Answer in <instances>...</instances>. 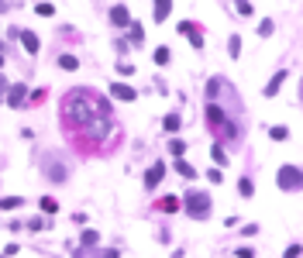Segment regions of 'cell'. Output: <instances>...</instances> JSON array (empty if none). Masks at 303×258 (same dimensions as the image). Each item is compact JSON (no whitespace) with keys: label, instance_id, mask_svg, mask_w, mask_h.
Segmentation results:
<instances>
[{"label":"cell","instance_id":"18","mask_svg":"<svg viewBox=\"0 0 303 258\" xmlns=\"http://www.w3.org/2000/svg\"><path fill=\"white\" fill-rule=\"evenodd\" d=\"M179 207H183L179 196H162V200H159V210H162V213H176Z\"/></svg>","mask_w":303,"mask_h":258},{"label":"cell","instance_id":"3","mask_svg":"<svg viewBox=\"0 0 303 258\" xmlns=\"http://www.w3.org/2000/svg\"><path fill=\"white\" fill-rule=\"evenodd\" d=\"M189 220H207L210 213H214V200H210V193H203V190H189L186 196H183V207H179Z\"/></svg>","mask_w":303,"mask_h":258},{"label":"cell","instance_id":"32","mask_svg":"<svg viewBox=\"0 0 303 258\" xmlns=\"http://www.w3.org/2000/svg\"><path fill=\"white\" fill-rule=\"evenodd\" d=\"M235 7H238L241 17H252V14H255V11H252V0H235Z\"/></svg>","mask_w":303,"mask_h":258},{"label":"cell","instance_id":"24","mask_svg":"<svg viewBox=\"0 0 303 258\" xmlns=\"http://www.w3.org/2000/svg\"><path fill=\"white\" fill-rule=\"evenodd\" d=\"M59 69L76 72V69H80V59H76V55H59Z\"/></svg>","mask_w":303,"mask_h":258},{"label":"cell","instance_id":"36","mask_svg":"<svg viewBox=\"0 0 303 258\" xmlns=\"http://www.w3.org/2000/svg\"><path fill=\"white\" fill-rule=\"evenodd\" d=\"M118 72H121V76H131V72H135V65H131V62H124V59H121V62H118Z\"/></svg>","mask_w":303,"mask_h":258},{"label":"cell","instance_id":"10","mask_svg":"<svg viewBox=\"0 0 303 258\" xmlns=\"http://www.w3.org/2000/svg\"><path fill=\"white\" fill-rule=\"evenodd\" d=\"M166 176V162H152V169L145 172V190H155Z\"/></svg>","mask_w":303,"mask_h":258},{"label":"cell","instance_id":"35","mask_svg":"<svg viewBox=\"0 0 303 258\" xmlns=\"http://www.w3.org/2000/svg\"><path fill=\"white\" fill-rule=\"evenodd\" d=\"M207 179L214 182V186H220V182H224V172H220V169H210V172H207Z\"/></svg>","mask_w":303,"mask_h":258},{"label":"cell","instance_id":"12","mask_svg":"<svg viewBox=\"0 0 303 258\" xmlns=\"http://www.w3.org/2000/svg\"><path fill=\"white\" fill-rule=\"evenodd\" d=\"M17 38H21V45H24L28 55H38V52H42V42H38L34 31H17Z\"/></svg>","mask_w":303,"mask_h":258},{"label":"cell","instance_id":"1","mask_svg":"<svg viewBox=\"0 0 303 258\" xmlns=\"http://www.w3.org/2000/svg\"><path fill=\"white\" fill-rule=\"evenodd\" d=\"M93 110H97V100L90 97V90H72L69 97H66V103H62V117H66V124H76V128H83L90 117H93Z\"/></svg>","mask_w":303,"mask_h":258},{"label":"cell","instance_id":"44","mask_svg":"<svg viewBox=\"0 0 303 258\" xmlns=\"http://www.w3.org/2000/svg\"><path fill=\"white\" fill-rule=\"evenodd\" d=\"M0 258H4V255H0Z\"/></svg>","mask_w":303,"mask_h":258},{"label":"cell","instance_id":"4","mask_svg":"<svg viewBox=\"0 0 303 258\" xmlns=\"http://www.w3.org/2000/svg\"><path fill=\"white\" fill-rule=\"evenodd\" d=\"M42 176H45L49 182H66V179H69V165H66L55 152H45V155H42Z\"/></svg>","mask_w":303,"mask_h":258},{"label":"cell","instance_id":"21","mask_svg":"<svg viewBox=\"0 0 303 258\" xmlns=\"http://www.w3.org/2000/svg\"><path fill=\"white\" fill-rule=\"evenodd\" d=\"M210 155H214L217 169H224L227 162H231V155H227V152H224V145H217V141H214V148H210Z\"/></svg>","mask_w":303,"mask_h":258},{"label":"cell","instance_id":"15","mask_svg":"<svg viewBox=\"0 0 303 258\" xmlns=\"http://www.w3.org/2000/svg\"><path fill=\"white\" fill-rule=\"evenodd\" d=\"M162 128H166L169 134H176V131L183 128V114H179V110H172V114H166V121H162Z\"/></svg>","mask_w":303,"mask_h":258},{"label":"cell","instance_id":"26","mask_svg":"<svg viewBox=\"0 0 303 258\" xmlns=\"http://www.w3.org/2000/svg\"><path fill=\"white\" fill-rule=\"evenodd\" d=\"M238 193H241V196H245V200H248V196H252V193H255V182H252V179H248V176H241V179H238Z\"/></svg>","mask_w":303,"mask_h":258},{"label":"cell","instance_id":"31","mask_svg":"<svg viewBox=\"0 0 303 258\" xmlns=\"http://www.w3.org/2000/svg\"><path fill=\"white\" fill-rule=\"evenodd\" d=\"M272 31H276V24L265 17V21H258V38H272Z\"/></svg>","mask_w":303,"mask_h":258},{"label":"cell","instance_id":"22","mask_svg":"<svg viewBox=\"0 0 303 258\" xmlns=\"http://www.w3.org/2000/svg\"><path fill=\"white\" fill-rule=\"evenodd\" d=\"M172 11V0H155V24H162Z\"/></svg>","mask_w":303,"mask_h":258},{"label":"cell","instance_id":"37","mask_svg":"<svg viewBox=\"0 0 303 258\" xmlns=\"http://www.w3.org/2000/svg\"><path fill=\"white\" fill-rule=\"evenodd\" d=\"M17 251H21V248H17V241H11V244H7V248H4V251H0V255H4V258H14V255H17Z\"/></svg>","mask_w":303,"mask_h":258},{"label":"cell","instance_id":"14","mask_svg":"<svg viewBox=\"0 0 303 258\" xmlns=\"http://www.w3.org/2000/svg\"><path fill=\"white\" fill-rule=\"evenodd\" d=\"M24 227H28V231H34V234L52 231V217H31V220H24Z\"/></svg>","mask_w":303,"mask_h":258},{"label":"cell","instance_id":"43","mask_svg":"<svg viewBox=\"0 0 303 258\" xmlns=\"http://www.w3.org/2000/svg\"><path fill=\"white\" fill-rule=\"evenodd\" d=\"M0 69H4V52H0Z\"/></svg>","mask_w":303,"mask_h":258},{"label":"cell","instance_id":"40","mask_svg":"<svg viewBox=\"0 0 303 258\" xmlns=\"http://www.w3.org/2000/svg\"><path fill=\"white\" fill-rule=\"evenodd\" d=\"M235 258H255V251H252V248H238Z\"/></svg>","mask_w":303,"mask_h":258},{"label":"cell","instance_id":"23","mask_svg":"<svg viewBox=\"0 0 303 258\" xmlns=\"http://www.w3.org/2000/svg\"><path fill=\"white\" fill-rule=\"evenodd\" d=\"M176 176H183V179H197V169L189 165L186 159H176Z\"/></svg>","mask_w":303,"mask_h":258},{"label":"cell","instance_id":"11","mask_svg":"<svg viewBox=\"0 0 303 258\" xmlns=\"http://www.w3.org/2000/svg\"><path fill=\"white\" fill-rule=\"evenodd\" d=\"M286 80H289V69H279V72H276V76H272L269 83H265V90H262V97H276V93L283 90V83H286Z\"/></svg>","mask_w":303,"mask_h":258},{"label":"cell","instance_id":"6","mask_svg":"<svg viewBox=\"0 0 303 258\" xmlns=\"http://www.w3.org/2000/svg\"><path fill=\"white\" fill-rule=\"evenodd\" d=\"M4 103H7V107H24V103H28V86H24V83H11L7 93H4Z\"/></svg>","mask_w":303,"mask_h":258},{"label":"cell","instance_id":"38","mask_svg":"<svg viewBox=\"0 0 303 258\" xmlns=\"http://www.w3.org/2000/svg\"><path fill=\"white\" fill-rule=\"evenodd\" d=\"M97 258H121V251H118V248H107V251H100Z\"/></svg>","mask_w":303,"mask_h":258},{"label":"cell","instance_id":"19","mask_svg":"<svg viewBox=\"0 0 303 258\" xmlns=\"http://www.w3.org/2000/svg\"><path fill=\"white\" fill-rule=\"evenodd\" d=\"M166 152H169L172 159H183V155H186V141H183V138H172V141L166 145Z\"/></svg>","mask_w":303,"mask_h":258},{"label":"cell","instance_id":"34","mask_svg":"<svg viewBox=\"0 0 303 258\" xmlns=\"http://www.w3.org/2000/svg\"><path fill=\"white\" fill-rule=\"evenodd\" d=\"M300 251H303V248H300V241H293V244L283 251V258H300Z\"/></svg>","mask_w":303,"mask_h":258},{"label":"cell","instance_id":"8","mask_svg":"<svg viewBox=\"0 0 303 258\" xmlns=\"http://www.w3.org/2000/svg\"><path fill=\"white\" fill-rule=\"evenodd\" d=\"M176 31H179V34H189V45H193V48H203V31H200L193 21H179Z\"/></svg>","mask_w":303,"mask_h":258},{"label":"cell","instance_id":"5","mask_svg":"<svg viewBox=\"0 0 303 258\" xmlns=\"http://www.w3.org/2000/svg\"><path fill=\"white\" fill-rule=\"evenodd\" d=\"M276 186H279L283 193H300V186H303V179H300V165H283V169H279V176H276Z\"/></svg>","mask_w":303,"mask_h":258},{"label":"cell","instance_id":"28","mask_svg":"<svg viewBox=\"0 0 303 258\" xmlns=\"http://www.w3.org/2000/svg\"><path fill=\"white\" fill-rule=\"evenodd\" d=\"M227 55H231V59L241 55V38H238V34H231V38H227Z\"/></svg>","mask_w":303,"mask_h":258},{"label":"cell","instance_id":"41","mask_svg":"<svg viewBox=\"0 0 303 258\" xmlns=\"http://www.w3.org/2000/svg\"><path fill=\"white\" fill-rule=\"evenodd\" d=\"M72 258H90V255H86V248H72Z\"/></svg>","mask_w":303,"mask_h":258},{"label":"cell","instance_id":"30","mask_svg":"<svg viewBox=\"0 0 303 258\" xmlns=\"http://www.w3.org/2000/svg\"><path fill=\"white\" fill-rule=\"evenodd\" d=\"M24 200L21 196H0V210H17Z\"/></svg>","mask_w":303,"mask_h":258},{"label":"cell","instance_id":"7","mask_svg":"<svg viewBox=\"0 0 303 258\" xmlns=\"http://www.w3.org/2000/svg\"><path fill=\"white\" fill-rule=\"evenodd\" d=\"M110 97H114V100H124V103H135V100H138V90L118 80V83H110Z\"/></svg>","mask_w":303,"mask_h":258},{"label":"cell","instance_id":"39","mask_svg":"<svg viewBox=\"0 0 303 258\" xmlns=\"http://www.w3.org/2000/svg\"><path fill=\"white\" fill-rule=\"evenodd\" d=\"M241 234H245V238H255V234H258V224H245V231H241Z\"/></svg>","mask_w":303,"mask_h":258},{"label":"cell","instance_id":"25","mask_svg":"<svg viewBox=\"0 0 303 258\" xmlns=\"http://www.w3.org/2000/svg\"><path fill=\"white\" fill-rule=\"evenodd\" d=\"M34 14H38V17H55V7L49 4V0H38V4H34Z\"/></svg>","mask_w":303,"mask_h":258},{"label":"cell","instance_id":"17","mask_svg":"<svg viewBox=\"0 0 303 258\" xmlns=\"http://www.w3.org/2000/svg\"><path fill=\"white\" fill-rule=\"evenodd\" d=\"M38 207H42L45 217H55V213H59V200H55V196H42V200H38Z\"/></svg>","mask_w":303,"mask_h":258},{"label":"cell","instance_id":"2","mask_svg":"<svg viewBox=\"0 0 303 258\" xmlns=\"http://www.w3.org/2000/svg\"><path fill=\"white\" fill-rule=\"evenodd\" d=\"M203 121H207V128L217 134V145H224V141H235L238 134H241V128L227 117V110L220 107V103H203Z\"/></svg>","mask_w":303,"mask_h":258},{"label":"cell","instance_id":"9","mask_svg":"<svg viewBox=\"0 0 303 258\" xmlns=\"http://www.w3.org/2000/svg\"><path fill=\"white\" fill-rule=\"evenodd\" d=\"M227 86V80L224 76H210L207 80V86H203V97H207V103H217V97H220V90Z\"/></svg>","mask_w":303,"mask_h":258},{"label":"cell","instance_id":"29","mask_svg":"<svg viewBox=\"0 0 303 258\" xmlns=\"http://www.w3.org/2000/svg\"><path fill=\"white\" fill-rule=\"evenodd\" d=\"M269 138H272V141H286V138H289V128H286V124H276V128H269Z\"/></svg>","mask_w":303,"mask_h":258},{"label":"cell","instance_id":"13","mask_svg":"<svg viewBox=\"0 0 303 258\" xmlns=\"http://www.w3.org/2000/svg\"><path fill=\"white\" fill-rule=\"evenodd\" d=\"M110 24H114V28H128V24H131V11H128L124 4L110 7Z\"/></svg>","mask_w":303,"mask_h":258},{"label":"cell","instance_id":"42","mask_svg":"<svg viewBox=\"0 0 303 258\" xmlns=\"http://www.w3.org/2000/svg\"><path fill=\"white\" fill-rule=\"evenodd\" d=\"M7 86H11V83H7L4 76H0V97H4V93H7Z\"/></svg>","mask_w":303,"mask_h":258},{"label":"cell","instance_id":"16","mask_svg":"<svg viewBox=\"0 0 303 258\" xmlns=\"http://www.w3.org/2000/svg\"><path fill=\"white\" fill-rule=\"evenodd\" d=\"M97 244H100V231L86 227V231L80 234V248H97Z\"/></svg>","mask_w":303,"mask_h":258},{"label":"cell","instance_id":"20","mask_svg":"<svg viewBox=\"0 0 303 258\" xmlns=\"http://www.w3.org/2000/svg\"><path fill=\"white\" fill-rule=\"evenodd\" d=\"M128 38H131V45H141V42H145V28H141L138 21L128 24Z\"/></svg>","mask_w":303,"mask_h":258},{"label":"cell","instance_id":"33","mask_svg":"<svg viewBox=\"0 0 303 258\" xmlns=\"http://www.w3.org/2000/svg\"><path fill=\"white\" fill-rule=\"evenodd\" d=\"M28 103H45V90H28Z\"/></svg>","mask_w":303,"mask_h":258},{"label":"cell","instance_id":"27","mask_svg":"<svg viewBox=\"0 0 303 258\" xmlns=\"http://www.w3.org/2000/svg\"><path fill=\"white\" fill-rule=\"evenodd\" d=\"M152 59H155V65H169V59H172V52H169L166 45H159V48H155V55H152Z\"/></svg>","mask_w":303,"mask_h":258}]
</instances>
